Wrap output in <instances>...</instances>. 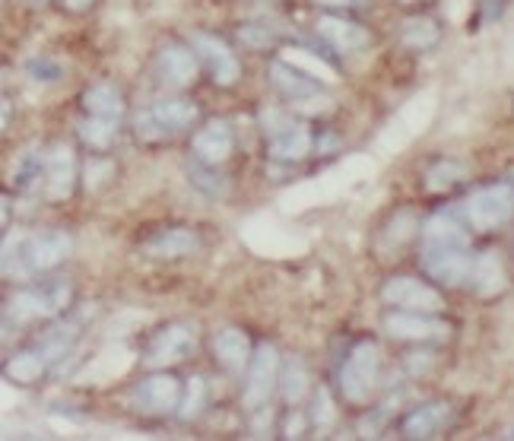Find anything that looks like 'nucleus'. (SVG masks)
I'll return each instance as SVG.
<instances>
[{
  "instance_id": "nucleus-1",
  "label": "nucleus",
  "mask_w": 514,
  "mask_h": 441,
  "mask_svg": "<svg viewBox=\"0 0 514 441\" xmlns=\"http://www.w3.org/2000/svg\"><path fill=\"white\" fill-rule=\"evenodd\" d=\"M73 242L67 232L45 229L35 235H13L4 245V273L26 277V273H42L58 267L70 254Z\"/></svg>"
},
{
  "instance_id": "nucleus-2",
  "label": "nucleus",
  "mask_w": 514,
  "mask_h": 441,
  "mask_svg": "<svg viewBox=\"0 0 514 441\" xmlns=\"http://www.w3.org/2000/svg\"><path fill=\"white\" fill-rule=\"evenodd\" d=\"M381 369V349L372 340H362L350 349L340 369V391L350 403H365L372 397Z\"/></svg>"
},
{
  "instance_id": "nucleus-3",
  "label": "nucleus",
  "mask_w": 514,
  "mask_h": 441,
  "mask_svg": "<svg viewBox=\"0 0 514 441\" xmlns=\"http://www.w3.org/2000/svg\"><path fill=\"white\" fill-rule=\"evenodd\" d=\"M511 213H514V191L508 185H492V188L476 191L464 204V219L476 232H492L505 226Z\"/></svg>"
},
{
  "instance_id": "nucleus-4",
  "label": "nucleus",
  "mask_w": 514,
  "mask_h": 441,
  "mask_svg": "<svg viewBox=\"0 0 514 441\" xmlns=\"http://www.w3.org/2000/svg\"><path fill=\"white\" fill-rule=\"evenodd\" d=\"M422 267L432 280L445 283V286H464L470 280L473 270V257L467 254V245H426L422 251Z\"/></svg>"
},
{
  "instance_id": "nucleus-5",
  "label": "nucleus",
  "mask_w": 514,
  "mask_h": 441,
  "mask_svg": "<svg viewBox=\"0 0 514 441\" xmlns=\"http://www.w3.org/2000/svg\"><path fill=\"white\" fill-rule=\"evenodd\" d=\"M381 299L400 311H422V315H438L445 308V299L438 296V289L416 277H391L381 289Z\"/></svg>"
},
{
  "instance_id": "nucleus-6",
  "label": "nucleus",
  "mask_w": 514,
  "mask_h": 441,
  "mask_svg": "<svg viewBox=\"0 0 514 441\" xmlns=\"http://www.w3.org/2000/svg\"><path fill=\"white\" fill-rule=\"evenodd\" d=\"M67 302H70V286L67 283H51L45 289H32V292H20V296H13L7 315L13 321H35V318L58 315L61 308H67Z\"/></svg>"
},
{
  "instance_id": "nucleus-7",
  "label": "nucleus",
  "mask_w": 514,
  "mask_h": 441,
  "mask_svg": "<svg viewBox=\"0 0 514 441\" xmlns=\"http://www.w3.org/2000/svg\"><path fill=\"white\" fill-rule=\"evenodd\" d=\"M280 384V353L277 346H257V353L251 356V369H248V384H245V407H261L273 388Z\"/></svg>"
},
{
  "instance_id": "nucleus-8",
  "label": "nucleus",
  "mask_w": 514,
  "mask_h": 441,
  "mask_svg": "<svg viewBox=\"0 0 514 441\" xmlns=\"http://www.w3.org/2000/svg\"><path fill=\"white\" fill-rule=\"evenodd\" d=\"M191 349H194V330L185 324H169L150 340V346H146V353H143V362L150 365V369H165V365L185 359Z\"/></svg>"
},
{
  "instance_id": "nucleus-9",
  "label": "nucleus",
  "mask_w": 514,
  "mask_h": 441,
  "mask_svg": "<svg viewBox=\"0 0 514 441\" xmlns=\"http://www.w3.org/2000/svg\"><path fill=\"white\" fill-rule=\"evenodd\" d=\"M384 330L397 340H445L451 327L438 321L435 315H422V311H391L384 318Z\"/></svg>"
},
{
  "instance_id": "nucleus-10",
  "label": "nucleus",
  "mask_w": 514,
  "mask_h": 441,
  "mask_svg": "<svg viewBox=\"0 0 514 441\" xmlns=\"http://www.w3.org/2000/svg\"><path fill=\"white\" fill-rule=\"evenodd\" d=\"M194 48H197L200 58H204L207 70L213 73V80H216L219 86H232V83L238 80V73H242V67H238L232 48H229L223 39H216V35H197V39H194Z\"/></svg>"
},
{
  "instance_id": "nucleus-11",
  "label": "nucleus",
  "mask_w": 514,
  "mask_h": 441,
  "mask_svg": "<svg viewBox=\"0 0 514 441\" xmlns=\"http://www.w3.org/2000/svg\"><path fill=\"white\" fill-rule=\"evenodd\" d=\"M448 426H451V407L442 400H435V403H422V407H416L403 416L400 432L407 438H435Z\"/></svg>"
},
{
  "instance_id": "nucleus-12",
  "label": "nucleus",
  "mask_w": 514,
  "mask_h": 441,
  "mask_svg": "<svg viewBox=\"0 0 514 441\" xmlns=\"http://www.w3.org/2000/svg\"><path fill=\"white\" fill-rule=\"evenodd\" d=\"M45 181L51 200L70 197L73 181H77V156H73L70 146H54L51 156H45Z\"/></svg>"
},
{
  "instance_id": "nucleus-13",
  "label": "nucleus",
  "mask_w": 514,
  "mask_h": 441,
  "mask_svg": "<svg viewBox=\"0 0 514 441\" xmlns=\"http://www.w3.org/2000/svg\"><path fill=\"white\" fill-rule=\"evenodd\" d=\"M159 77L172 86H191L197 77V54L185 45H169L159 51Z\"/></svg>"
},
{
  "instance_id": "nucleus-14",
  "label": "nucleus",
  "mask_w": 514,
  "mask_h": 441,
  "mask_svg": "<svg viewBox=\"0 0 514 441\" xmlns=\"http://www.w3.org/2000/svg\"><path fill=\"white\" fill-rule=\"evenodd\" d=\"M137 400L150 413H169L181 403V384L172 375H153L137 388Z\"/></svg>"
},
{
  "instance_id": "nucleus-15",
  "label": "nucleus",
  "mask_w": 514,
  "mask_h": 441,
  "mask_svg": "<svg viewBox=\"0 0 514 441\" xmlns=\"http://www.w3.org/2000/svg\"><path fill=\"white\" fill-rule=\"evenodd\" d=\"M270 77H273V83H277V89H280L283 96L296 99V102H305V99H324L318 80L311 77V73H305V70H299V67L286 64V61H277V64H273V67H270Z\"/></svg>"
},
{
  "instance_id": "nucleus-16",
  "label": "nucleus",
  "mask_w": 514,
  "mask_h": 441,
  "mask_svg": "<svg viewBox=\"0 0 514 441\" xmlns=\"http://www.w3.org/2000/svg\"><path fill=\"white\" fill-rule=\"evenodd\" d=\"M318 32L337 51H359V48H365V45L372 42L369 29L353 23V20H340V16H321V20H318Z\"/></svg>"
},
{
  "instance_id": "nucleus-17",
  "label": "nucleus",
  "mask_w": 514,
  "mask_h": 441,
  "mask_svg": "<svg viewBox=\"0 0 514 441\" xmlns=\"http://www.w3.org/2000/svg\"><path fill=\"white\" fill-rule=\"evenodd\" d=\"M197 118V105L188 102V99H162L153 105V112L146 115L143 121H150L159 134H172V131H181V127L194 124Z\"/></svg>"
},
{
  "instance_id": "nucleus-18",
  "label": "nucleus",
  "mask_w": 514,
  "mask_h": 441,
  "mask_svg": "<svg viewBox=\"0 0 514 441\" xmlns=\"http://www.w3.org/2000/svg\"><path fill=\"white\" fill-rule=\"evenodd\" d=\"M213 346H216V356H219V362L226 365L229 372H245L248 369V359H251V340H248V334L245 330H238V327H223L216 334V340H213Z\"/></svg>"
},
{
  "instance_id": "nucleus-19",
  "label": "nucleus",
  "mask_w": 514,
  "mask_h": 441,
  "mask_svg": "<svg viewBox=\"0 0 514 441\" xmlns=\"http://www.w3.org/2000/svg\"><path fill=\"white\" fill-rule=\"evenodd\" d=\"M194 153L200 156V162H207V165H216V162L229 159V153H232V131H229V124L226 121H210L204 131L194 137Z\"/></svg>"
},
{
  "instance_id": "nucleus-20",
  "label": "nucleus",
  "mask_w": 514,
  "mask_h": 441,
  "mask_svg": "<svg viewBox=\"0 0 514 441\" xmlns=\"http://www.w3.org/2000/svg\"><path fill=\"white\" fill-rule=\"evenodd\" d=\"M308 150H311V134L305 124H283L280 131H273V140H270L273 159L296 162V159L308 156Z\"/></svg>"
},
{
  "instance_id": "nucleus-21",
  "label": "nucleus",
  "mask_w": 514,
  "mask_h": 441,
  "mask_svg": "<svg viewBox=\"0 0 514 441\" xmlns=\"http://www.w3.org/2000/svg\"><path fill=\"white\" fill-rule=\"evenodd\" d=\"M83 108L93 118L118 121L124 115V96H121V89L112 83H96L83 93Z\"/></svg>"
},
{
  "instance_id": "nucleus-22",
  "label": "nucleus",
  "mask_w": 514,
  "mask_h": 441,
  "mask_svg": "<svg viewBox=\"0 0 514 441\" xmlns=\"http://www.w3.org/2000/svg\"><path fill=\"white\" fill-rule=\"evenodd\" d=\"M470 283L476 286L480 296H495V292L505 289V267L502 257L495 251H486L480 257H473V270H470Z\"/></svg>"
},
{
  "instance_id": "nucleus-23",
  "label": "nucleus",
  "mask_w": 514,
  "mask_h": 441,
  "mask_svg": "<svg viewBox=\"0 0 514 441\" xmlns=\"http://www.w3.org/2000/svg\"><path fill=\"white\" fill-rule=\"evenodd\" d=\"M200 248V238L191 229H165L146 242V254L153 257H185Z\"/></svg>"
},
{
  "instance_id": "nucleus-24",
  "label": "nucleus",
  "mask_w": 514,
  "mask_h": 441,
  "mask_svg": "<svg viewBox=\"0 0 514 441\" xmlns=\"http://www.w3.org/2000/svg\"><path fill=\"white\" fill-rule=\"evenodd\" d=\"M400 35H403V45L407 48L426 51L438 42V26L429 20V16H413V20L400 23Z\"/></svg>"
},
{
  "instance_id": "nucleus-25",
  "label": "nucleus",
  "mask_w": 514,
  "mask_h": 441,
  "mask_svg": "<svg viewBox=\"0 0 514 441\" xmlns=\"http://www.w3.org/2000/svg\"><path fill=\"white\" fill-rule=\"evenodd\" d=\"M422 235H426V245H445V242H454V245H467L464 238V226L457 223L454 216L442 213V216H432L426 229H422Z\"/></svg>"
},
{
  "instance_id": "nucleus-26",
  "label": "nucleus",
  "mask_w": 514,
  "mask_h": 441,
  "mask_svg": "<svg viewBox=\"0 0 514 441\" xmlns=\"http://www.w3.org/2000/svg\"><path fill=\"white\" fill-rule=\"evenodd\" d=\"M45 372V356L39 353V349H26V353H16L10 362H7V378L10 381H20V384H32L39 381Z\"/></svg>"
},
{
  "instance_id": "nucleus-27",
  "label": "nucleus",
  "mask_w": 514,
  "mask_h": 441,
  "mask_svg": "<svg viewBox=\"0 0 514 441\" xmlns=\"http://www.w3.org/2000/svg\"><path fill=\"white\" fill-rule=\"evenodd\" d=\"M467 178V165L457 162V159H442L438 165H432V169L426 172V188L429 191H448L454 188L457 181Z\"/></svg>"
},
{
  "instance_id": "nucleus-28",
  "label": "nucleus",
  "mask_w": 514,
  "mask_h": 441,
  "mask_svg": "<svg viewBox=\"0 0 514 441\" xmlns=\"http://www.w3.org/2000/svg\"><path fill=\"white\" fill-rule=\"evenodd\" d=\"M280 388H283L286 403H299L308 394V372H305V362L302 359H296V356L286 359Z\"/></svg>"
},
{
  "instance_id": "nucleus-29",
  "label": "nucleus",
  "mask_w": 514,
  "mask_h": 441,
  "mask_svg": "<svg viewBox=\"0 0 514 441\" xmlns=\"http://www.w3.org/2000/svg\"><path fill=\"white\" fill-rule=\"evenodd\" d=\"M73 340H77V327H73V324H58V327L45 334L39 353L45 356V362H58L61 356H67V349L73 346Z\"/></svg>"
},
{
  "instance_id": "nucleus-30",
  "label": "nucleus",
  "mask_w": 514,
  "mask_h": 441,
  "mask_svg": "<svg viewBox=\"0 0 514 441\" xmlns=\"http://www.w3.org/2000/svg\"><path fill=\"white\" fill-rule=\"evenodd\" d=\"M283 61L292 64V67H299V70H305V73H311V77L321 80V83H334V70H330L324 61L311 58V54L302 51V48H286L283 51Z\"/></svg>"
},
{
  "instance_id": "nucleus-31",
  "label": "nucleus",
  "mask_w": 514,
  "mask_h": 441,
  "mask_svg": "<svg viewBox=\"0 0 514 441\" xmlns=\"http://www.w3.org/2000/svg\"><path fill=\"white\" fill-rule=\"evenodd\" d=\"M204 407H207V384H204V378H191L185 384V397H181V403H178V416L191 422L200 416Z\"/></svg>"
},
{
  "instance_id": "nucleus-32",
  "label": "nucleus",
  "mask_w": 514,
  "mask_h": 441,
  "mask_svg": "<svg viewBox=\"0 0 514 441\" xmlns=\"http://www.w3.org/2000/svg\"><path fill=\"white\" fill-rule=\"evenodd\" d=\"M80 137H83V143L96 146V150H105V146H112V140H115V121L89 118L80 124Z\"/></svg>"
},
{
  "instance_id": "nucleus-33",
  "label": "nucleus",
  "mask_w": 514,
  "mask_h": 441,
  "mask_svg": "<svg viewBox=\"0 0 514 441\" xmlns=\"http://www.w3.org/2000/svg\"><path fill=\"white\" fill-rule=\"evenodd\" d=\"M42 172H45V159L39 156V153H26V159L16 165V172H13V181H16V188H32L35 181L42 178Z\"/></svg>"
},
{
  "instance_id": "nucleus-34",
  "label": "nucleus",
  "mask_w": 514,
  "mask_h": 441,
  "mask_svg": "<svg viewBox=\"0 0 514 441\" xmlns=\"http://www.w3.org/2000/svg\"><path fill=\"white\" fill-rule=\"evenodd\" d=\"M29 73H32V77H39V83H54L61 77V67L51 64V61H32Z\"/></svg>"
},
{
  "instance_id": "nucleus-35",
  "label": "nucleus",
  "mask_w": 514,
  "mask_h": 441,
  "mask_svg": "<svg viewBox=\"0 0 514 441\" xmlns=\"http://www.w3.org/2000/svg\"><path fill=\"white\" fill-rule=\"evenodd\" d=\"M191 178H197L194 185L197 188H204L207 194H223V178H216V175H204V172H197V165H191Z\"/></svg>"
},
{
  "instance_id": "nucleus-36",
  "label": "nucleus",
  "mask_w": 514,
  "mask_h": 441,
  "mask_svg": "<svg viewBox=\"0 0 514 441\" xmlns=\"http://www.w3.org/2000/svg\"><path fill=\"white\" fill-rule=\"evenodd\" d=\"M330 416H334V413H330V397H327V391H318V410H315V422H318V426H327Z\"/></svg>"
},
{
  "instance_id": "nucleus-37",
  "label": "nucleus",
  "mask_w": 514,
  "mask_h": 441,
  "mask_svg": "<svg viewBox=\"0 0 514 441\" xmlns=\"http://www.w3.org/2000/svg\"><path fill=\"white\" fill-rule=\"evenodd\" d=\"M324 7H365V0H321Z\"/></svg>"
},
{
  "instance_id": "nucleus-38",
  "label": "nucleus",
  "mask_w": 514,
  "mask_h": 441,
  "mask_svg": "<svg viewBox=\"0 0 514 441\" xmlns=\"http://www.w3.org/2000/svg\"><path fill=\"white\" fill-rule=\"evenodd\" d=\"M70 4H73V7H86V4H89V0H70Z\"/></svg>"
},
{
  "instance_id": "nucleus-39",
  "label": "nucleus",
  "mask_w": 514,
  "mask_h": 441,
  "mask_svg": "<svg viewBox=\"0 0 514 441\" xmlns=\"http://www.w3.org/2000/svg\"><path fill=\"white\" fill-rule=\"evenodd\" d=\"M508 438H514V426H511V432H508Z\"/></svg>"
}]
</instances>
